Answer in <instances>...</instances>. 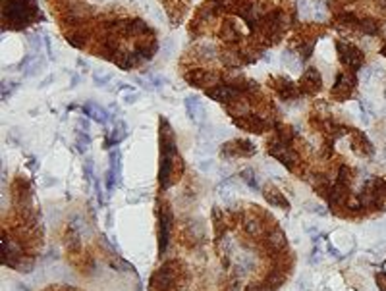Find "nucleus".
I'll return each instance as SVG.
<instances>
[{
	"label": "nucleus",
	"mask_w": 386,
	"mask_h": 291,
	"mask_svg": "<svg viewBox=\"0 0 386 291\" xmlns=\"http://www.w3.org/2000/svg\"><path fill=\"white\" fill-rule=\"evenodd\" d=\"M226 112L234 118H242V116L251 114V104L247 100H234V102L226 104Z\"/></svg>",
	"instance_id": "obj_20"
},
{
	"label": "nucleus",
	"mask_w": 386,
	"mask_h": 291,
	"mask_svg": "<svg viewBox=\"0 0 386 291\" xmlns=\"http://www.w3.org/2000/svg\"><path fill=\"white\" fill-rule=\"evenodd\" d=\"M33 18V8H27L23 0H8L4 4V20L12 23L14 27H23Z\"/></svg>",
	"instance_id": "obj_4"
},
{
	"label": "nucleus",
	"mask_w": 386,
	"mask_h": 291,
	"mask_svg": "<svg viewBox=\"0 0 386 291\" xmlns=\"http://www.w3.org/2000/svg\"><path fill=\"white\" fill-rule=\"evenodd\" d=\"M83 114L85 116H89L91 120L95 122H99L101 126H106L108 122H110V112L106 110V108H103V106H99L97 102H93V100H87L85 104H83Z\"/></svg>",
	"instance_id": "obj_15"
},
{
	"label": "nucleus",
	"mask_w": 386,
	"mask_h": 291,
	"mask_svg": "<svg viewBox=\"0 0 386 291\" xmlns=\"http://www.w3.org/2000/svg\"><path fill=\"white\" fill-rule=\"evenodd\" d=\"M379 6H381V8L386 12V0H379Z\"/></svg>",
	"instance_id": "obj_43"
},
{
	"label": "nucleus",
	"mask_w": 386,
	"mask_h": 291,
	"mask_svg": "<svg viewBox=\"0 0 386 291\" xmlns=\"http://www.w3.org/2000/svg\"><path fill=\"white\" fill-rule=\"evenodd\" d=\"M373 75H375L373 67H361V69H359V77H361L363 85H369V81H371V77H373Z\"/></svg>",
	"instance_id": "obj_35"
},
{
	"label": "nucleus",
	"mask_w": 386,
	"mask_h": 291,
	"mask_svg": "<svg viewBox=\"0 0 386 291\" xmlns=\"http://www.w3.org/2000/svg\"><path fill=\"white\" fill-rule=\"evenodd\" d=\"M355 77L351 75V73H348V71H340L338 75H336V81H334V87H332V97L334 98H338V100H344V98H348L350 95H351V91L355 87Z\"/></svg>",
	"instance_id": "obj_10"
},
{
	"label": "nucleus",
	"mask_w": 386,
	"mask_h": 291,
	"mask_svg": "<svg viewBox=\"0 0 386 291\" xmlns=\"http://www.w3.org/2000/svg\"><path fill=\"white\" fill-rule=\"evenodd\" d=\"M149 31V25L141 20H134L130 22V33L128 35H134V37H139V35H145Z\"/></svg>",
	"instance_id": "obj_28"
},
{
	"label": "nucleus",
	"mask_w": 386,
	"mask_h": 291,
	"mask_svg": "<svg viewBox=\"0 0 386 291\" xmlns=\"http://www.w3.org/2000/svg\"><path fill=\"white\" fill-rule=\"evenodd\" d=\"M299 85H301V91H303L305 95L317 93V91L320 89V85H322V77H320L317 67H307V69L301 73Z\"/></svg>",
	"instance_id": "obj_11"
},
{
	"label": "nucleus",
	"mask_w": 386,
	"mask_h": 291,
	"mask_svg": "<svg viewBox=\"0 0 386 291\" xmlns=\"http://www.w3.org/2000/svg\"><path fill=\"white\" fill-rule=\"evenodd\" d=\"M153 18H155L157 22H160V23L164 22V16H162V12H160V10H153Z\"/></svg>",
	"instance_id": "obj_41"
},
{
	"label": "nucleus",
	"mask_w": 386,
	"mask_h": 291,
	"mask_svg": "<svg viewBox=\"0 0 386 291\" xmlns=\"http://www.w3.org/2000/svg\"><path fill=\"white\" fill-rule=\"evenodd\" d=\"M83 172H85V179H87V181H93V160L91 158H87V160H85Z\"/></svg>",
	"instance_id": "obj_38"
},
{
	"label": "nucleus",
	"mask_w": 386,
	"mask_h": 291,
	"mask_svg": "<svg viewBox=\"0 0 386 291\" xmlns=\"http://www.w3.org/2000/svg\"><path fill=\"white\" fill-rule=\"evenodd\" d=\"M240 178H242V181L247 185V187H251V189H259L261 187V183H259V178H257V174L251 170V168H247V170H244L242 174H240Z\"/></svg>",
	"instance_id": "obj_26"
},
{
	"label": "nucleus",
	"mask_w": 386,
	"mask_h": 291,
	"mask_svg": "<svg viewBox=\"0 0 386 291\" xmlns=\"http://www.w3.org/2000/svg\"><path fill=\"white\" fill-rule=\"evenodd\" d=\"M110 79H112V75H110V73H103V71H99V69L93 73V81H95V85H97V87H105Z\"/></svg>",
	"instance_id": "obj_33"
},
{
	"label": "nucleus",
	"mask_w": 386,
	"mask_h": 291,
	"mask_svg": "<svg viewBox=\"0 0 386 291\" xmlns=\"http://www.w3.org/2000/svg\"><path fill=\"white\" fill-rule=\"evenodd\" d=\"M178 276H180V262L178 260H166L151 276L149 286L153 291H172L178 284Z\"/></svg>",
	"instance_id": "obj_2"
},
{
	"label": "nucleus",
	"mask_w": 386,
	"mask_h": 291,
	"mask_svg": "<svg viewBox=\"0 0 386 291\" xmlns=\"http://www.w3.org/2000/svg\"><path fill=\"white\" fill-rule=\"evenodd\" d=\"M246 291H265V286H263V282H261V284H255V282H253V284H249V286L246 288Z\"/></svg>",
	"instance_id": "obj_39"
},
{
	"label": "nucleus",
	"mask_w": 386,
	"mask_h": 291,
	"mask_svg": "<svg viewBox=\"0 0 386 291\" xmlns=\"http://www.w3.org/2000/svg\"><path fill=\"white\" fill-rule=\"evenodd\" d=\"M77 126H79L81 129H85V131L89 129V122H87V120H83V118H79V120H77Z\"/></svg>",
	"instance_id": "obj_40"
},
{
	"label": "nucleus",
	"mask_w": 386,
	"mask_h": 291,
	"mask_svg": "<svg viewBox=\"0 0 386 291\" xmlns=\"http://www.w3.org/2000/svg\"><path fill=\"white\" fill-rule=\"evenodd\" d=\"M126 135H128V128H126V124L124 122H116V126L112 128V131L108 135V145L112 143V145H118L122 139H126Z\"/></svg>",
	"instance_id": "obj_24"
},
{
	"label": "nucleus",
	"mask_w": 386,
	"mask_h": 291,
	"mask_svg": "<svg viewBox=\"0 0 386 291\" xmlns=\"http://www.w3.org/2000/svg\"><path fill=\"white\" fill-rule=\"evenodd\" d=\"M18 89V83H4V87H2V98L6 100L10 95H12V91Z\"/></svg>",
	"instance_id": "obj_37"
},
{
	"label": "nucleus",
	"mask_w": 386,
	"mask_h": 291,
	"mask_svg": "<svg viewBox=\"0 0 386 291\" xmlns=\"http://www.w3.org/2000/svg\"><path fill=\"white\" fill-rule=\"evenodd\" d=\"M313 6H315V0H297V12H299V18L303 22H311Z\"/></svg>",
	"instance_id": "obj_23"
},
{
	"label": "nucleus",
	"mask_w": 386,
	"mask_h": 291,
	"mask_svg": "<svg viewBox=\"0 0 386 291\" xmlns=\"http://www.w3.org/2000/svg\"><path fill=\"white\" fill-rule=\"evenodd\" d=\"M77 81H79V77H77V75H73V79H71V83H73V87L77 85Z\"/></svg>",
	"instance_id": "obj_44"
},
{
	"label": "nucleus",
	"mask_w": 386,
	"mask_h": 291,
	"mask_svg": "<svg viewBox=\"0 0 386 291\" xmlns=\"http://www.w3.org/2000/svg\"><path fill=\"white\" fill-rule=\"evenodd\" d=\"M220 60L228 67L240 66V54H234V52H220Z\"/></svg>",
	"instance_id": "obj_30"
},
{
	"label": "nucleus",
	"mask_w": 386,
	"mask_h": 291,
	"mask_svg": "<svg viewBox=\"0 0 386 291\" xmlns=\"http://www.w3.org/2000/svg\"><path fill=\"white\" fill-rule=\"evenodd\" d=\"M195 52H197L201 58H209V60L216 58V54H218L216 45H214V43H211V41H203V43H199V45L195 46Z\"/></svg>",
	"instance_id": "obj_22"
},
{
	"label": "nucleus",
	"mask_w": 386,
	"mask_h": 291,
	"mask_svg": "<svg viewBox=\"0 0 386 291\" xmlns=\"http://www.w3.org/2000/svg\"><path fill=\"white\" fill-rule=\"evenodd\" d=\"M257 147L247 141V139H234L230 143H224L220 149V157L222 158H236V157H251L255 155Z\"/></svg>",
	"instance_id": "obj_8"
},
{
	"label": "nucleus",
	"mask_w": 386,
	"mask_h": 291,
	"mask_svg": "<svg viewBox=\"0 0 386 291\" xmlns=\"http://www.w3.org/2000/svg\"><path fill=\"white\" fill-rule=\"evenodd\" d=\"M381 52H383V54H385V56H386V46H385V48H383V50H381Z\"/></svg>",
	"instance_id": "obj_45"
},
{
	"label": "nucleus",
	"mask_w": 386,
	"mask_h": 291,
	"mask_svg": "<svg viewBox=\"0 0 386 291\" xmlns=\"http://www.w3.org/2000/svg\"><path fill=\"white\" fill-rule=\"evenodd\" d=\"M336 183L350 187V183H351V172L348 170V166H340L338 168V179H336Z\"/></svg>",
	"instance_id": "obj_31"
},
{
	"label": "nucleus",
	"mask_w": 386,
	"mask_h": 291,
	"mask_svg": "<svg viewBox=\"0 0 386 291\" xmlns=\"http://www.w3.org/2000/svg\"><path fill=\"white\" fill-rule=\"evenodd\" d=\"M280 62H282V66L286 67V69H290V71H301V64H303L301 56L295 54L292 48H288V50H284L280 54Z\"/></svg>",
	"instance_id": "obj_17"
},
{
	"label": "nucleus",
	"mask_w": 386,
	"mask_h": 291,
	"mask_svg": "<svg viewBox=\"0 0 386 291\" xmlns=\"http://www.w3.org/2000/svg\"><path fill=\"white\" fill-rule=\"evenodd\" d=\"M363 33H367V35H377L379 33V23L375 22V20H371V18H365V20H359V25H357Z\"/></svg>",
	"instance_id": "obj_27"
},
{
	"label": "nucleus",
	"mask_w": 386,
	"mask_h": 291,
	"mask_svg": "<svg viewBox=\"0 0 386 291\" xmlns=\"http://www.w3.org/2000/svg\"><path fill=\"white\" fill-rule=\"evenodd\" d=\"M205 95H207L209 98L216 100V102L230 104V102L238 100V97L242 95V91L238 89V87H234V85H228V83H222V85L218 83V85H214V87H211V89H205Z\"/></svg>",
	"instance_id": "obj_9"
},
{
	"label": "nucleus",
	"mask_w": 386,
	"mask_h": 291,
	"mask_svg": "<svg viewBox=\"0 0 386 291\" xmlns=\"http://www.w3.org/2000/svg\"><path fill=\"white\" fill-rule=\"evenodd\" d=\"M385 158H386V149H385Z\"/></svg>",
	"instance_id": "obj_46"
},
{
	"label": "nucleus",
	"mask_w": 386,
	"mask_h": 291,
	"mask_svg": "<svg viewBox=\"0 0 386 291\" xmlns=\"http://www.w3.org/2000/svg\"><path fill=\"white\" fill-rule=\"evenodd\" d=\"M183 164L182 158L176 151V139L174 131L168 124V120L160 118V170L159 183L162 189H168L176 179L182 176Z\"/></svg>",
	"instance_id": "obj_1"
},
{
	"label": "nucleus",
	"mask_w": 386,
	"mask_h": 291,
	"mask_svg": "<svg viewBox=\"0 0 386 291\" xmlns=\"http://www.w3.org/2000/svg\"><path fill=\"white\" fill-rule=\"evenodd\" d=\"M336 50L340 54V60L344 66H348L350 69H353V71H359L363 67V52L357 46L336 41Z\"/></svg>",
	"instance_id": "obj_6"
},
{
	"label": "nucleus",
	"mask_w": 386,
	"mask_h": 291,
	"mask_svg": "<svg viewBox=\"0 0 386 291\" xmlns=\"http://www.w3.org/2000/svg\"><path fill=\"white\" fill-rule=\"evenodd\" d=\"M174 227V212L170 204H160L159 206V255L162 257L170 243V233Z\"/></svg>",
	"instance_id": "obj_3"
},
{
	"label": "nucleus",
	"mask_w": 386,
	"mask_h": 291,
	"mask_svg": "<svg viewBox=\"0 0 386 291\" xmlns=\"http://www.w3.org/2000/svg\"><path fill=\"white\" fill-rule=\"evenodd\" d=\"M29 45H31V48H33L35 52H41V46H43L41 35H31V37H29Z\"/></svg>",
	"instance_id": "obj_36"
},
{
	"label": "nucleus",
	"mask_w": 386,
	"mask_h": 291,
	"mask_svg": "<svg viewBox=\"0 0 386 291\" xmlns=\"http://www.w3.org/2000/svg\"><path fill=\"white\" fill-rule=\"evenodd\" d=\"M359 110H361V120L363 124H369V116H373V106L367 98H361L359 100Z\"/></svg>",
	"instance_id": "obj_32"
},
{
	"label": "nucleus",
	"mask_w": 386,
	"mask_h": 291,
	"mask_svg": "<svg viewBox=\"0 0 386 291\" xmlns=\"http://www.w3.org/2000/svg\"><path fill=\"white\" fill-rule=\"evenodd\" d=\"M351 145H353V151L357 153V155H373L375 153V149H373V145L367 141V137L363 133H359V131H353L351 133Z\"/></svg>",
	"instance_id": "obj_18"
},
{
	"label": "nucleus",
	"mask_w": 386,
	"mask_h": 291,
	"mask_svg": "<svg viewBox=\"0 0 386 291\" xmlns=\"http://www.w3.org/2000/svg\"><path fill=\"white\" fill-rule=\"evenodd\" d=\"M160 48H162V56H164V58H170V56L174 54V41H172V39H164Z\"/></svg>",
	"instance_id": "obj_34"
},
{
	"label": "nucleus",
	"mask_w": 386,
	"mask_h": 291,
	"mask_svg": "<svg viewBox=\"0 0 386 291\" xmlns=\"http://www.w3.org/2000/svg\"><path fill=\"white\" fill-rule=\"evenodd\" d=\"M64 243H66V249H68L70 253H77V251L81 249V239H79V235H77V231H75L73 227H70V231L66 233Z\"/></svg>",
	"instance_id": "obj_25"
},
{
	"label": "nucleus",
	"mask_w": 386,
	"mask_h": 291,
	"mask_svg": "<svg viewBox=\"0 0 386 291\" xmlns=\"http://www.w3.org/2000/svg\"><path fill=\"white\" fill-rule=\"evenodd\" d=\"M136 100H137L136 93H132V95H126V102H128V104H134Z\"/></svg>",
	"instance_id": "obj_42"
},
{
	"label": "nucleus",
	"mask_w": 386,
	"mask_h": 291,
	"mask_svg": "<svg viewBox=\"0 0 386 291\" xmlns=\"http://www.w3.org/2000/svg\"><path fill=\"white\" fill-rule=\"evenodd\" d=\"M273 83H276V85H274V89H276V93L280 95V98H284V100L295 98V97H297V93H299V89L295 87L290 79H286V77H276Z\"/></svg>",
	"instance_id": "obj_16"
},
{
	"label": "nucleus",
	"mask_w": 386,
	"mask_h": 291,
	"mask_svg": "<svg viewBox=\"0 0 386 291\" xmlns=\"http://www.w3.org/2000/svg\"><path fill=\"white\" fill-rule=\"evenodd\" d=\"M89 143H91V139H89V135L85 131H77L75 133V147H77L79 153H85L89 149Z\"/></svg>",
	"instance_id": "obj_29"
},
{
	"label": "nucleus",
	"mask_w": 386,
	"mask_h": 291,
	"mask_svg": "<svg viewBox=\"0 0 386 291\" xmlns=\"http://www.w3.org/2000/svg\"><path fill=\"white\" fill-rule=\"evenodd\" d=\"M183 77H185V81L189 85L207 87V89L218 85V81H220V75L216 71H212V69H189V71H185Z\"/></svg>",
	"instance_id": "obj_7"
},
{
	"label": "nucleus",
	"mask_w": 386,
	"mask_h": 291,
	"mask_svg": "<svg viewBox=\"0 0 386 291\" xmlns=\"http://www.w3.org/2000/svg\"><path fill=\"white\" fill-rule=\"evenodd\" d=\"M220 39H224L228 43H234L240 39V29L236 27L234 22H224L222 23V29H220Z\"/></svg>",
	"instance_id": "obj_21"
},
{
	"label": "nucleus",
	"mask_w": 386,
	"mask_h": 291,
	"mask_svg": "<svg viewBox=\"0 0 386 291\" xmlns=\"http://www.w3.org/2000/svg\"><path fill=\"white\" fill-rule=\"evenodd\" d=\"M183 104H185V110H187V116L195 122V124H205V106L201 104V100L197 98V97H193V95H189V97H185L183 98Z\"/></svg>",
	"instance_id": "obj_14"
},
{
	"label": "nucleus",
	"mask_w": 386,
	"mask_h": 291,
	"mask_svg": "<svg viewBox=\"0 0 386 291\" xmlns=\"http://www.w3.org/2000/svg\"><path fill=\"white\" fill-rule=\"evenodd\" d=\"M244 229H246V233L249 237H263V235H267V224H263V220L253 218V216L246 220Z\"/></svg>",
	"instance_id": "obj_19"
},
{
	"label": "nucleus",
	"mask_w": 386,
	"mask_h": 291,
	"mask_svg": "<svg viewBox=\"0 0 386 291\" xmlns=\"http://www.w3.org/2000/svg\"><path fill=\"white\" fill-rule=\"evenodd\" d=\"M265 243H267V251H269V253L278 255V253H284V251H286L288 239H286V233H284L280 227H274L273 231L267 233Z\"/></svg>",
	"instance_id": "obj_12"
},
{
	"label": "nucleus",
	"mask_w": 386,
	"mask_h": 291,
	"mask_svg": "<svg viewBox=\"0 0 386 291\" xmlns=\"http://www.w3.org/2000/svg\"><path fill=\"white\" fill-rule=\"evenodd\" d=\"M269 155L274 157L278 162H282L290 172H295L297 164H299V155L295 153L294 149L286 143H280L276 137H273L269 141Z\"/></svg>",
	"instance_id": "obj_5"
},
{
	"label": "nucleus",
	"mask_w": 386,
	"mask_h": 291,
	"mask_svg": "<svg viewBox=\"0 0 386 291\" xmlns=\"http://www.w3.org/2000/svg\"><path fill=\"white\" fill-rule=\"evenodd\" d=\"M263 197H265V201L269 202L271 206L282 208V210H288V208H290V202H288V199L284 197V193H282L278 187H274L273 183H269V185L263 187Z\"/></svg>",
	"instance_id": "obj_13"
}]
</instances>
